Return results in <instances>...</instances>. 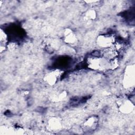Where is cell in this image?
I'll return each mask as SVG.
<instances>
[{
	"instance_id": "obj_6",
	"label": "cell",
	"mask_w": 135,
	"mask_h": 135,
	"mask_svg": "<svg viewBox=\"0 0 135 135\" xmlns=\"http://www.w3.org/2000/svg\"><path fill=\"white\" fill-rule=\"evenodd\" d=\"M86 16L89 18L93 19L95 17V13L94 11L90 10L86 13Z\"/></svg>"
},
{
	"instance_id": "obj_4",
	"label": "cell",
	"mask_w": 135,
	"mask_h": 135,
	"mask_svg": "<svg viewBox=\"0 0 135 135\" xmlns=\"http://www.w3.org/2000/svg\"><path fill=\"white\" fill-rule=\"evenodd\" d=\"M57 74L55 73V72H53L49 73L46 76V81L50 84H53L55 83L57 80Z\"/></svg>"
},
{
	"instance_id": "obj_3",
	"label": "cell",
	"mask_w": 135,
	"mask_h": 135,
	"mask_svg": "<svg viewBox=\"0 0 135 135\" xmlns=\"http://www.w3.org/2000/svg\"><path fill=\"white\" fill-rule=\"evenodd\" d=\"M64 40L68 43H74L76 41L75 34L69 29H67L64 33Z\"/></svg>"
},
{
	"instance_id": "obj_1",
	"label": "cell",
	"mask_w": 135,
	"mask_h": 135,
	"mask_svg": "<svg viewBox=\"0 0 135 135\" xmlns=\"http://www.w3.org/2000/svg\"><path fill=\"white\" fill-rule=\"evenodd\" d=\"M99 119L97 116L92 115L88 118L83 124V130L84 132H90L95 130L98 127Z\"/></svg>"
},
{
	"instance_id": "obj_5",
	"label": "cell",
	"mask_w": 135,
	"mask_h": 135,
	"mask_svg": "<svg viewBox=\"0 0 135 135\" xmlns=\"http://www.w3.org/2000/svg\"><path fill=\"white\" fill-rule=\"evenodd\" d=\"M124 102H121V104L120 105V109L123 111V112H129L131 109V103L129 102V101L124 100Z\"/></svg>"
},
{
	"instance_id": "obj_2",
	"label": "cell",
	"mask_w": 135,
	"mask_h": 135,
	"mask_svg": "<svg viewBox=\"0 0 135 135\" xmlns=\"http://www.w3.org/2000/svg\"><path fill=\"white\" fill-rule=\"evenodd\" d=\"M114 38L113 36L108 34H102L100 35L97 38L98 44L102 47L105 49L111 47L114 44Z\"/></svg>"
}]
</instances>
